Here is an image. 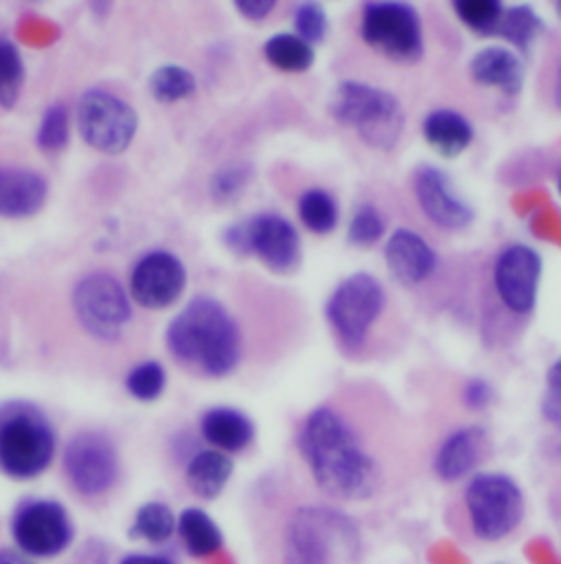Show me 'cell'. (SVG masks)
I'll return each mask as SVG.
<instances>
[{"label": "cell", "mask_w": 561, "mask_h": 564, "mask_svg": "<svg viewBox=\"0 0 561 564\" xmlns=\"http://www.w3.org/2000/svg\"><path fill=\"white\" fill-rule=\"evenodd\" d=\"M77 128L92 150L121 154L136 137L139 117L121 97L103 88H90L77 101Z\"/></svg>", "instance_id": "11"}, {"label": "cell", "mask_w": 561, "mask_h": 564, "mask_svg": "<svg viewBox=\"0 0 561 564\" xmlns=\"http://www.w3.org/2000/svg\"><path fill=\"white\" fill-rule=\"evenodd\" d=\"M432 564H470V561L454 547L452 543H437L430 554H428Z\"/></svg>", "instance_id": "41"}, {"label": "cell", "mask_w": 561, "mask_h": 564, "mask_svg": "<svg viewBox=\"0 0 561 564\" xmlns=\"http://www.w3.org/2000/svg\"><path fill=\"white\" fill-rule=\"evenodd\" d=\"M202 437L220 453H242L255 440V424L231 406H216L200 420Z\"/></svg>", "instance_id": "22"}, {"label": "cell", "mask_w": 561, "mask_h": 564, "mask_svg": "<svg viewBox=\"0 0 561 564\" xmlns=\"http://www.w3.org/2000/svg\"><path fill=\"white\" fill-rule=\"evenodd\" d=\"M185 285L187 269L169 251L145 253L130 275L132 299L147 310L169 307L183 296Z\"/></svg>", "instance_id": "16"}, {"label": "cell", "mask_w": 561, "mask_h": 564, "mask_svg": "<svg viewBox=\"0 0 561 564\" xmlns=\"http://www.w3.org/2000/svg\"><path fill=\"white\" fill-rule=\"evenodd\" d=\"M298 218L311 234L329 236L338 227L340 209L329 192L314 187L298 198Z\"/></svg>", "instance_id": "27"}, {"label": "cell", "mask_w": 561, "mask_h": 564, "mask_svg": "<svg viewBox=\"0 0 561 564\" xmlns=\"http://www.w3.org/2000/svg\"><path fill=\"white\" fill-rule=\"evenodd\" d=\"M525 556L531 561V564H560L556 550L551 547L549 541L536 539L525 547Z\"/></svg>", "instance_id": "40"}, {"label": "cell", "mask_w": 561, "mask_h": 564, "mask_svg": "<svg viewBox=\"0 0 561 564\" xmlns=\"http://www.w3.org/2000/svg\"><path fill=\"white\" fill-rule=\"evenodd\" d=\"M556 11H558V15L561 18V0L560 2H556Z\"/></svg>", "instance_id": "45"}, {"label": "cell", "mask_w": 561, "mask_h": 564, "mask_svg": "<svg viewBox=\"0 0 561 564\" xmlns=\"http://www.w3.org/2000/svg\"><path fill=\"white\" fill-rule=\"evenodd\" d=\"M24 84V62L18 46L0 35V108H13Z\"/></svg>", "instance_id": "31"}, {"label": "cell", "mask_w": 561, "mask_h": 564, "mask_svg": "<svg viewBox=\"0 0 561 564\" xmlns=\"http://www.w3.org/2000/svg\"><path fill=\"white\" fill-rule=\"evenodd\" d=\"M386 234V218L373 203H362L349 223V242L353 247H373Z\"/></svg>", "instance_id": "32"}, {"label": "cell", "mask_w": 561, "mask_h": 564, "mask_svg": "<svg viewBox=\"0 0 561 564\" xmlns=\"http://www.w3.org/2000/svg\"><path fill=\"white\" fill-rule=\"evenodd\" d=\"M266 59L283 73H307L314 66L316 53L309 42L294 33H277L264 44Z\"/></svg>", "instance_id": "26"}, {"label": "cell", "mask_w": 561, "mask_h": 564, "mask_svg": "<svg viewBox=\"0 0 561 564\" xmlns=\"http://www.w3.org/2000/svg\"><path fill=\"white\" fill-rule=\"evenodd\" d=\"M224 242L235 253H255L273 273L287 275L300 267V236L279 214H260L257 218L233 225Z\"/></svg>", "instance_id": "12"}, {"label": "cell", "mask_w": 561, "mask_h": 564, "mask_svg": "<svg viewBox=\"0 0 561 564\" xmlns=\"http://www.w3.org/2000/svg\"><path fill=\"white\" fill-rule=\"evenodd\" d=\"M542 415L549 424L561 429V356L547 371V391L542 398Z\"/></svg>", "instance_id": "37"}, {"label": "cell", "mask_w": 561, "mask_h": 564, "mask_svg": "<svg viewBox=\"0 0 561 564\" xmlns=\"http://www.w3.org/2000/svg\"><path fill=\"white\" fill-rule=\"evenodd\" d=\"M547 31L544 20L538 15V11L529 4H518L505 9V15L501 20V26L496 35L507 40L514 48L529 55L538 37Z\"/></svg>", "instance_id": "25"}, {"label": "cell", "mask_w": 561, "mask_h": 564, "mask_svg": "<svg viewBox=\"0 0 561 564\" xmlns=\"http://www.w3.org/2000/svg\"><path fill=\"white\" fill-rule=\"evenodd\" d=\"M64 473L77 495L86 499L101 497L119 479L117 446L103 433H79L64 448Z\"/></svg>", "instance_id": "14"}, {"label": "cell", "mask_w": 561, "mask_h": 564, "mask_svg": "<svg viewBox=\"0 0 561 564\" xmlns=\"http://www.w3.org/2000/svg\"><path fill=\"white\" fill-rule=\"evenodd\" d=\"M391 310L386 285L371 273H353L327 299V323L346 354H362Z\"/></svg>", "instance_id": "8"}, {"label": "cell", "mask_w": 561, "mask_h": 564, "mask_svg": "<svg viewBox=\"0 0 561 564\" xmlns=\"http://www.w3.org/2000/svg\"><path fill=\"white\" fill-rule=\"evenodd\" d=\"M360 35L382 57L397 64H417L426 53L424 20L415 4L399 0L364 2Z\"/></svg>", "instance_id": "9"}, {"label": "cell", "mask_w": 561, "mask_h": 564, "mask_svg": "<svg viewBox=\"0 0 561 564\" xmlns=\"http://www.w3.org/2000/svg\"><path fill=\"white\" fill-rule=\"evenodd\" d=\"M176 530H178V519L174 517L169 506L161 501H150L141 506L132 523V536L150 545L167 543L176 534Z\"/></svg>", "instance_id": "28"}, {"label": "cell", "mask_w": 561, "mask_h": 564, "mask_svg": "<svg viewBox=\"0 0 561 564\" xmlns=\"http://www.w3.org/2000/svg\"><path fill=\"white\" fill-rule=\"evenodd\" d=\"M275 0H238L235 2V7H238V11L244 15V18H249V20H264V18H268L273 11H275Z\"/></svg>", "instance_id": "39"}, {"label": "cell", "mask_w": 561, "mask_h": 564, "mask_svg": "<svg viewBox=\"0 0 561 564\" xmlns=\"http://www.w3.org/2000/svg\"><path fill=\"white\" fill-rule=\"evenodd\" d=\"M490 455V433L481 424H465L448 433L432 455V473L443 484L476 475Z\"/></svg>", "instance_id": "17"}, {"label": "cell", "mask_w": 561, "mask_h": 564, "mask_svg": "<svg viewBox=\"0 0 561 564\" xmlns=\"http://www.w3.org/2000/svg\"><path fill=\"white\" fill-rule=\"evenodd\" d=\"M150 93L161 104H176L196 93V77L178 64H165L152 73Z\"/></svg>", "instance_id": "29"}, {"label": "cell", "mask_w": 561, "mask_h": 564, "mask_svg": "<svg viewBox=\"0 0 561 564\" xmlns=\"http://www.w3.org/2000/svg\"><path fill=\"white\" fill-rule=\"evenodd\" d=\"M251 167L244 165V163H233V165H227L222 170H218L213 176H211V198L216 203H233L242 196V192L246 189V185L251 183Z\"/></svg>", "instance_id": "35"}, {"label": "cell", "mask_w": 561, "mask_h": 564, "mask_svg": "<svg viewBox=\"0 0 561 564\" xmlns=\"http://www.w3.org/2000/svg\"><path fill=\"white\" fill-rule=\"evenodd\" d=\"M298 451L314 484L340 503H366L404 486L417 466V435L404 413L371 393L355 409L322 404L300 431Z\"/></svg>", "instance_id": "1"}, {"label": "cell", "mask_w": 561, "mask_h": 564, "mask_svg": "<svg viewBox=\"0 0 561 564\" xmlns=\"http://www.w3.org/2000/svg\"><path fill=\"white\" fill-rule=\"evenodd\" d=\"M384 262L391 278L408 290L421 288L439 271V256L435 247L421 234L404 227L388 236Z\"/></svg>", "instance_id": "18"}, {"label": "cell", "mask_w": 561, "mask_h": 564, "mask_svg": "<svg viewBox=\"0 0 561 564\" xmlns=\"http://www.w3.org/2000/svg\"><path fill=\"white\" fill-rule=\"evenodd\" d=\"M547 95H549L553 108L561 112V51L551 62V68L547 75Z\"/></svg>", "instance_id": "42"}, {"label": "cell", "mask_w": 561, "mask_h": 564, "mask_svg": "<svg viewBox=\"0 0 561 564\" xmlns=\"http://www.w3.org/2000/svg\"><path fill=\"white\" fill-rule=\"evenodd\" d=\"M68 134H70V128H68V110L64 104H53L44 110L42 119H40V126H37V134H35V141H37V148L42 152H59L66 148L68 143Z\"/></svg>", "instance_id": "34"}, {"label": "cell", "mask_w": 561, "mask_h": 564, "mask_svg": "<svg viewBox=\"0 0 561 564\" xmlns=\"http://www.w3.org/2000/svg\"><path fill=\"white\" fill-rule=\"evenodd\" d=\"M11 536L15 547L29 558H55L70 547L75 530L62 503L33 499L15 510Z\"/></svg>", "instance_id": "13"}, {"label": "cell", "mask_w": 561, "mask_h": 564, "mask_svg": "<svg viewBox=\"0 0 561 564\" xmlns=\"http://www.w3.org/2000/svg\"><path fill=\"white\" fill-rule=\"evenodd\" d=\"M165 384H167V373H165L163 365L156 360L136 365L125 378L128 393L141 402H152V400L161 398L165 391Z\"/></svg>", "instance_id": "33"}, {"label": "cell", "mask_w": 561, "mask_h": 564, "mask_svg": "<svg viewBox=\"0 0 561 564\" xmlns=\"http://www.w3.org/2000/svg\"><path fill=\"white\" fill-rule=\"evenodd\" d=\"M542 275V256L529 245L512 242L494 256L481 301L487 345L505 347L522 334L536 314Z\"/></svg>", "instance_id": "2"}, {"label": "cell", "mask_w": 561, "mask_h": 564, "mask_svg": "<svg viewBox=\"0 0 561 564\" xmlns=\"http://www.w3.org/2000/svg\"><path fill=\"white\" fill-rule=\"evenodd\" d=\"M178 536L194 558H209L224 547V534L218 523L200 508H189L178 517Z\"/></svg>", "instance_id": "24"}, {"label": "cell", "mask_w": 561, "mask_h": 564, "mask_svg": "<svg viewBox=\"0 0 561 564\" xmlns=\"http://www.w3.org/2000/svg\"><path fill=\"white\" fill-rule=\"evenodd\" d=\"M0 564H35L20 550H0Z\"/></svg>", "instance_id": "44"}, {"label": "cell", "mask_w": 561, "mask_h": 564, "mask_svg": "<svg viewBox=\"0 0 561 564\" xmlns=\"http://www.w3.org/2000/svg\"><path fill=\"white\" fill-rule=\"evenodd\" d=\"M294 26L298 31L296 35L302 37L305 42H309L311 46L322 42L327 35L329 22H327V13L320 7V2H300L294 13Z\"/></svg>", "instance_id": "36"}, {"label": "cell", "mask_w": 561, "mask_h": 564, "mask_svg": "<svg viewBox=\"0 0 561 564\" xmlns=\"http://www.w3.org/2000/svg\"><path fill=\"white\" fill-rule=\"evenodd\" d=\"M46 196L48 183L42 174L29 167L0 165V218H31L44 207Z\"/></svg>", "instance_id": "19"}, {"label": "cell", "mask_w": 561, "mask_h": 564, "mask_svg": "<svg viewBox=\"0 0 561 564\" xmlns=\"http://www.w3.org/2000/svg\"><path fill=\"white\" fill-rule=\"evenodd\" d=\"M73 310L79 325L99 340H117L132 321L125 288L106 271L84 275L73 288Z\"/></svg>", "instance_id": "10"}, {"label": "cell", "mask_w": 561, "mask_h": 564, "mask_svg": "<svg viewBox=\"0 0 561 564\" xmlns=\"http://www.w3.org/2000/svg\"><path fill=\"white\" fill-rule=\"evenodd\" d=\"M527 517L522 488L505 473H476L448 512V528L463 543L496 545L514 539Z\"/></svg>", "instance_id": "4"}, {"label": "cell", "mask_w": 561, "mask_h": 564, "mask_svg": "<svg viewBox=\"0 0 561 564\" xmlns=\"http://www.w3.org/2000/svg\"><path fill=\"white\" fill-rule=\"evenodd\" d=\"M428 145L443 159L461 156L474 143L472 121L454 108H435L426 115L421 126Z\"/></svg>", "instance_id": "21"}, {"label": "cell", "mask_w": 561, "mask_h": 564, "mask_svg": "<svg viewBox=\"0 0 561 564\" xmlns=\"http://www.w3.org/2000/svg\"><path fill=\"white\" fill-rule=\"evenodd\" d=\"M558 192H560V196H561V174H560V178H558Z\"/></svg>", "instance_id": "46"}, {"label": "cell", "mask_w": 561, "mask_h": 564, "mask_svg": "<svg viewBox=\"0 0 561 564\" xmlns=\"http://www.w3.org/2000/svg\"><path fill=\"white\" fill-rule=\"evenodd\" d=\"M233 477V462L220 451H200L187 464V486L200 499H218Z\"/></svg>", "instance_id": "23"}, {"label": "cell", "mask_w": 561, "mask_h": 564, "mask_svg": "<svg viewBox=\"0 0 561 564\" xmlns=\"http://www.w3.org/2000/svg\"><path fill=\"white\" fill-rule=\"evenodd\" d=\"M468 73L479 86L496 88L507 97H518L525 88V64L507 46H485L470 59Z\"/></svg>", "instance_id": "20"}, {"label": "cell", "mask_w": 561, "mask_h": 564, "mask_svg": "<svg viewBox=\"0 0 561 564\" xmlns=\"http://www.w3.org/2000/svg\"><path fill=\"white\" fill-rule=\"evenodd\" d=\"M331 117L351 130L373 150L391 152L399 145L406 130V110L386 88L344 79L336 86L329 101Z\"/></svg>", "instance_id": "6"}, {"label": "cell", "mask_w": 561, "mask_h": 564, "mask_svg": "<svg viewBox=\"0 0 561 564\" xmlns=\"http://www.w3.org/2000/svg\"><path fill=\"white\" fill-rule=\"evenodd\" d=\"M492 398H494V389H492V384H490L487 380H483V378H472V380L465 384V389H463V400H465V404H468L470 409H474V411L485 409V406L492 402Z\"/></svg>", "instance_id": "38"}, {"label": "cell", "mask_w": 561, "mask_h": 564, "mask_svg": "<svg viewBox=\"0 0 561 564\" xmlns=\"http://www.w3.org/2000/svg\"><path fill=\"white\" fill-rule=\"evenodd\" d=\"M362 554L358 523L333 506H300L285 525V564H360Z\"/></svg>", "instance_id": "5"}, {"label": "cell", "mask_w": 561, "mask_h": 564, "mask_svg": "<svg viewBox=\"0 0 561 564\" xmlns=\"http://www.w3.org/2000/svg\"><path fill=\"white\" fill-rule=\"evenodd\" d=\"M55 431L42 409L11 400L0 404V473L15 481L40 477L55 457Z\"/></svg>", "instance_id": "7"}, {"label": "cell", "mask_w": 561, "mask_h": 564, "mask_svg": "<svg viewBox=\"0 0 561 564\" xmlns=\"http://www.w3.org/2000/svg\"><path fill=\"white\" fill-rule=\"evenodd\" d=\"M165 338L172 356L198 373L224 378L240 365V325L218 299L189 301L169 323Z\"/></svg>", "instance_id": "3"}, {"label": "cell", "mask_w": 561, "mask_h": 564, "mask_svg": "<svg viewBox=\"0 0 561 564\" xmlns=\"http://www.w3.org/2000/svg\"><path fill=\"white\" fill-rule=\"evenodd\" d=\"M121 564H174L169 558L163 556H150V554H130L125 556Z\"/></svg>", "instance_id": "43"}, {"label": "cell", "mask_w": 561, "mask_h": 564, "mask_svg": "<svg viewBox=\"0 0 561 564\" xmlns=\"http://www.w3.org/2000/svg\"><path fill=\"white\" fill-rule=\"evenodd\" d=\"M410 181L417 207L435 229L459 234L472 227L476 212L463 196L457 194L446 170L430 163H419L413 170Z\"/></svg>", "instance_id": "15"}, {"label": "cell", "mask_w": 561, "mask_h": 564, "mask_svg": "<svg viewBox=\"0 0 561 564\" xmlns=\"http://www.w3.org/2000/svg\"><path fill=\"white\" fill-rule=\"evenodd\" d=\"M452 4L459 20L479 35H496L505 15L501 0H454Z\"/></svg>", "instance_id": "30"}]
</instances>
